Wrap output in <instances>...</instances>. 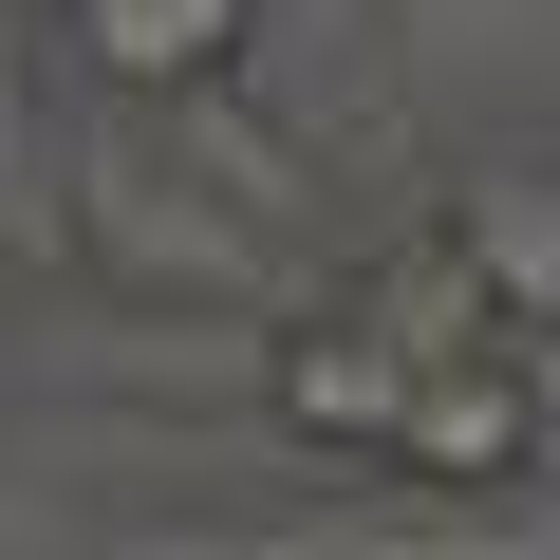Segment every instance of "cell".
<instances>
[{"instance_id":"2","label":"cell","mask_w":560,"mask_h":560,"mask_svg":"<svg viewBox=\"0 0 560 560\" xmlns=\"http://www.w3.org/2000/svg\"><path fill=\"white\" fill-rule=\"evenodd\" d=\"M541 430H560V355L541 337H448L411 374V411H393V467L411 486H523Z\"/></svg>"},{"instance_id":"4","label":"cell","mask_w":560,"mask_h":560,"mask_svg":"<svg viewBox=\"0 0 560 560\" xmlns=\"http://www.w3.org/2000/svg\"><path fill=\"white\" fill-rule=\"evenodd\" d=\"M448 224H467V261L504 280V318L560 355V168H467V206H448Z\"/></svg>"},{"instance_id":"1","label":"cell","mask_w":560,"mask_h":560,"mask_svg":"<svg viewBox=\"0 0 560 560\" xmlns=\"http://www.w3.org/2000/svg\"><path fill=\"white\" fill-rule=\"evenodd\" d=\"M411 374H430V337L374 300V280L300 300V318H280V355H261L280 430H300V448H355V467H393V411H411Z\"/></svg>"},{"instance_id":"5","label":"cell","mask_w":560,"mask_h":560,"mask_svg":"<svg viewBox=\"0 0 560 560\" xmlns=\"http://www.w3.org/2000/svg\"><path fill=\"white\" fill-rule=\"evenodd\" d=\"M38 187H57V168H38V113H20V20H0V224H20V243H57Z\"/></svg>"},{"instance_id":"3","label":"cell","mask_w":560,"mask_h":560,"mask_svg":"<svg viewBox=\"0 0 560 560\" xmlns=\"http://www.w3.org/2000/svg\"><path fill=\"white\" fill-rule=\"evenodd\" d=\"M261 38V0H75V57L131 94V113H206Z\"/></svg>"}]
</instances>
